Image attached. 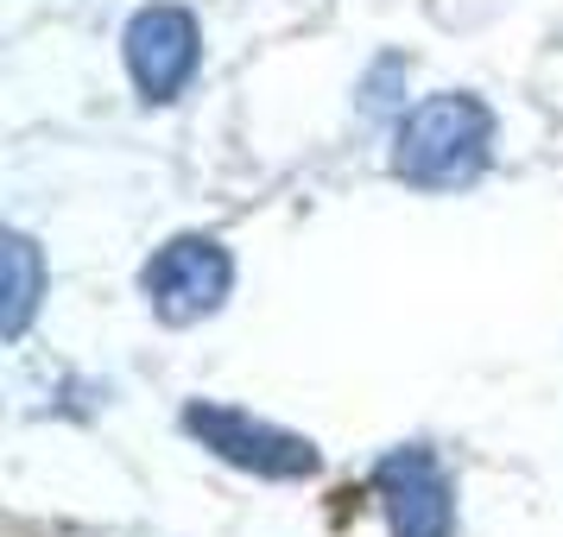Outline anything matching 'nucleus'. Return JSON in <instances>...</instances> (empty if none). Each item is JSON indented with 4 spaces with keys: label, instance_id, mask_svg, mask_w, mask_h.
I'll list each match as a JSON object with an SVG mask.
<instances>
[{
    "label": "nucleus",
    "instance_id": "f257e3e1",
    "mask_svg": "<svg viewBox=\"0 0 563 537\" xmlns=\"http://www.w3.org/2000/svg\"><path fill=\"white\" fill-rule=\"evenodd\" d=\"M494 153V114L475 96H431L406 114V127L393 139V178L411 190H456L487 171Z\"/></svg>",
    "mask_w": 563,
    "mask_h": 537
},
{
    "label": "nucleus",
    "instance_id": "f03ea898",
    "mask_svg": "<svg viewBox=\"0 0 563 537\" xmlns=\"http://www.w3.org/2000/svg\"><path fill=\"white\" fill-rule=\"evenodd\" d=\"M184 430L197 436L209 456H222L229 468H247L260 481H305V474H317V443L310 436H291L234 405L197 399V405H184Z\"/></svg>",
    "mask_w": 563,
    "mask_h": 537
},
{
    "label": "nucleus",
    "instance_id": "7ed1b4c3",
    "mask_svg": "<svg viewBox=\"0 0 563 537\" xmlns=\"http://www.w3.org/2000/svg\"><path fill=\"white\" fill-rule=\"evenodd\" d=\"M146 298L165 323H197L209 310H222L234 284V259L222 254V240H209V234H178V240H165L153 259H146Z\"/></svg>",
    "mask_w": 563,
    "mask_h": 537
},
{
    "label": "nucleus",
    "instance_id": "20e7f679",
    "mask_svg": "<svg viewBox=\"0 0 563 537\" xmlns=\"http://www.w3.org/2000/svg\"><path fill=\"white\" fill-rule=\"evenodd\" d=\"M374 493L386 506L393 537H450L456 525V493L431 449H393L374 468Z\"/></svg>",
    "mask_w": 563,
    "mask_h": 537
},
{
    "label": "nucleus",
    "instance_id": "39448f33",
    "mask_svg": "<svg viewBox=\"0 0 563 537\" xmlns=\"http://www.w3.org/2000/svg\"><path fill=\"white\" fill-rule=\"evenodd\" d=\"M128 70L146 102H172L197 70V20L184 7H146L128 26Z\"/></svg>",
    "mask_w": 563,
    "mask_h": 537
},
{
    "label": "nucleus",
    "instance_id": "423d86ee",
    "mask_svg": "<svg viewBox=\"0 0 563 537\" xmlns=\"http://www.w3.org/2000/svg\"><path fill=\"white\" fill-rule=\"evenodd\" d=\"M38 284H45L38 247L26 234H7V335H26L32 310H38Z\"/></svg>",
    "mask_w": 563,
    "mask_h": 537
}]
</instances>
